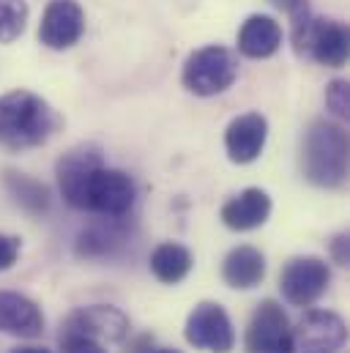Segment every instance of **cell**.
<instances>
[{
	"instance_id": "obj_3",
	"label": "cell",
	"mask_w": 350,
	"mask_h": 353,
	"mask_svg": "<svg viewBox=\"0 0 350 353\" xmlns=\"http://www.w3.org/2000/svg\"><path fill=\"white\" fill-rule=\"evenodd\" d=\"M238 80V58L222 44H205L194 50L181 72L183 88L194 96H219Z\"/></svg>"
},
{
	"instance_id": "obj_24",
	"label": "cell",
	"mask_w": 350,
	"mask_h": 353,
	"mask_svg": "<svg viewBox=\"0 0 350 353\" xmlns=\"http://www.w3.org/2000/svg\"><path fill=\"white\" fill-rule=\"evenodd\" d=\"M61 353H107L99 343L83 337H61Z\"/></svg>"
},
{
	"instance_id": "obj_14",
	"label": "cell",
	"mask_w": 350,
	"mask_h": 353,
	"mask_svg": "<svg viewBox=\"0 0 350 353\" xmlns=\"http://www.w3.org/2000/svg\"><path fill=\"white\" fill-rule=\"evenodd\" d=\"M0 332L11 337H41L44 332V315L41 307L14 290H0Z\"/></svg>"
},
{
	"instance_id": "obj_26",
	"label": "cell",
	"mask_w": 350,
	"mask_h": 353,
	"mask_svg": "<svg viewBox=\"0 0 350 353\" xmlns=\"http://www.w3.org/2000/svg\"><path fill=\"white\" fill-rule=\"evenodd\" d=\"M8 353H52V351H47V348H36V345H22V348H14V351H8Z\"/></svg>"
},
{
	"instance_id": "obj_5",
	"label": "cell",
	"mask_w": 350,
	"mask_h": 353,
	"mask_svg": "<svg viewBox=\"0 0 350 353\" xmlns=\"http://www.w3.org/2000/svg\"><path fill=\"white\" fill-rule=\"evenodd\" d=\"M183 337L192 348L205 353H230L236 348V329L230 315L216 301H200L183 326Z\"/></svg>"
},
{
	"instance_id": "obj_20",
	"label": "cell",
	"mask_w": 350,
	"mask_h": 353,
	"mask_svg": "<svg viewBox=\"0 0 350 353\" xmlns=\"http://www.w3.org/2000/svg\"><path fill=\"white\" fill-rule=\"evenodd\" d=\"M28 14L25 0H0V44H11L25 33Z\"/></svg>"
},
{
	"instance_id": "obj_10",
	"label": "cell",
	"mask_w": 350,
	"mask_h": 353,
	"mask_svg": "<svg viewBox=\"0 0 350 353\" xmlns=\"http://www.w3.org/2000/svg\"><path fill=\"white\" fill-rule=\"evenodd\" d=\"M85 33V11L77 0H50L41 25H39V41L50 50H69L74 47Z\"/></svg>"
},
{
	"instance_id": "obj_7",
	"label": "cell",
	"mask_w": 350,
	"mask_h": 353,
	"mask_svg": "<svg viewBox=\"0 0 350 353\" xmlns=\"http://www.w3.org/2000/svg\"><path fill=\"white\" fill-rule=\"evenodd\" d=\"M329 282H331L329 263L315 255L293 258L279 274L282 299L293 307H312L329 290Z\"/></svg>"
},
{
	"instance_id": "obj_15",
	"label": "cell",
	"mask_w": 350,
	"mask_h": 353,
	"mask_svg": "<svg viewBox=\"0 0 350 353\" xmlns=\"http://www.w3.org/2000/svg\"><path fill=\"white\" fill-rule=\"evenodd\" d=\"M222 222L225 228L236 230V233H247V230H258L268 222L271 216V197L265 189L249 186L244 192H238L236 197H230L222 205Z\"/></svg>"
},
{
	"instance_id": "obj_4",
	"label": "cell",
	"mask_w": 350,
	"mask_h": 353,
	"mask_svg": "<svg viewBox=\"0 0 350 353\" xmlns=\"http://www.w3.org/2000/svg\"><path fill=\"white\" fill-rule=\"evenodd\" d=\"M137 197V186L129 173L115 170V168H96L85 183L83 194V211H96L101 216H123L132 211Z\"/></svg>"
},
{
	"instance_id": "obj_18",
	"label": "cell",
	"mask_w": 350,
	"mask_h": 353,
	"mask_svg": "<svg viewBox=\"0 0 350 353\" xmlns=\"http://www.w3.org/2000/svg\"><path fill=\"white\" fill-rule=\"evenodd\" d=\"M151 274L159 279V282H165V285H178L181 279H186L189 276V271H192V252L183 247V244H175V241H165V244H159L154 252H151Z\"/></svg>"
},
{
	"instance_id": "obj_23",
	"label": "cell",
	"mask_w": 350,
	"mask_h": 353,
	"mask_svg": "<svg viewBox=\"0 0 350 353\" xmlns=\"http://www.w3.org/2000/svg\"><path fill=\"white\" fill-rule=\"evenodd\" d=\"M17 258H19V239L0 233V271L11 268L17 263Z\"/></svg>"
},
{
	"instance_id": "obj_6",
	"label": "cell",
	"mask_w": 350,
	"mask_h": 353,
	"mask_svg": "<svg viewBox=\"0 0 350 353\" xmlns=\"http://www.w3.org/2000/svg\"><path fill=\"white\" fill-rule=\"evenodd\" d=\"M247 353H296L293 348V326L282 304L274 299H265L252 312V321L247 326L244 337Z\"/></svg>"
},
{
	"instance_id": "obj_13",
	"label": "cell",
	"mask_w": 350,
	"mask_h": 353,
	"mask_svg": "<svg viewBox=\"0 0 350 353\" xmlns=\"http://www.w3.org/2000/svg\"><path fill=\"white\" fill-rule=\"evenodd\" d=\"M268 140V121L260 112H244L230 121L225 129V151L227 159L236 165H252L260 159L262 148Z\"/></svg>"
},
{
	"instance_id": "obj_27",
	"label": "cell",
	"mask_w": 350,
	"mask_h": 353,
	"mask_svg": "<svg viewBox=\"0 0 350 353\" xmlns=\"http://www.w3.org/2000/svg\"><path fill=\"white\" fill-rule=\"evenodd\" d=\"M154 353H181V351H175V348H162V351H154Z\"/></svg>"
},
{
	"instance_id": "obj_16",
	"label": "cell",
	"mask_w": 350,
	"mask_h": 353,
	"mask_svg": "<svg viewBox=\"0 0 350 353\" xmlns=\"http://www.w3.org/2000/svg\"><path fill=\"white\" fill-rule=\"evenodd\" d=\"M279 47H282V25L268 14H252L238 30V52L252 61L276 55Z\"/></svg>"
},
{
	"instance_id": "obj_22",
	"label": "cell",
	"mask_w": 350,
	"mask_h": 353,
	"mask_svg": "<svg viewBox=\"0 0 350 353\" xmlns=\"http://www.w3.org/2000/svg\"><path fill=\"white\" fill-rule=\"evenodd\" d=\"M326 107H329L337 118L348 121V115H350V85H348V80H334V83H329V88H326Z\"/></svg>"
},
{
	"instance_id": "obj_12",
	"label": "cell",
	"mask_w": 350,
	"mask_h": 353,
	"mask_svg": "<svg viewBox=\"0 0 350 353\" xmlns=\"http://www.w3.org/2000/svg\"><path fill=\"white\" fill-rule=\"evenodd\" d=\"M348 50L350 36L342 22H337V19H312L301 52H307L320 66L340 69L348 61Z\"/></svg>"
},
{
	"instance_id": "obj_21",
	"label": "cell",
	"mask_w": 350,
	"mask_h": 353,
	"mask_svg": "<svg viewBox=\"0 0 350 353\" xmlns=\"http://www.w3.org/2000/svg\"><path fill=\"white\" fill-rule=\"evenodd\" d=\"M276 8H282L290 19V30H293V44L301 52L307 30L312 25V11H309V0H271Z\"/></svg>"
},
{
	"instance_id": "obj_1",
	"label": "cell",
	"mask_w": 350,
	"mask_h": 353,
	"mask_svg": "<svg viewBox=\"0 0 350 353\" xmlns=\"http://www.w3.org/2000/svg\"><path fill=\"white\" fill-rule=\"evenodd\" d=\"M61 126V115L33 90H8L0 96V145L28 151L44 145Z\"/></svg>"
},
{
	"instance_id": "obj_8",
	"label": "cell",
	"mask_w": 350,
	"mask_h": 353,
	"mask_svg": "<svg viewBox=\"0 0 350 353\" xmlns=\"http://www.w3.org/2000/svg\"><path fill=\"white\" fill-rule=\"evenodd\" d=\"M61 337H83L93 343H121L129 337V318L110 304H90L74 310L61 329Z\"/></svg>"
},
{
	"instance_id": "obj_9",
	"label": "cell",
	"mask_w": 350,
	"mask_h": 353,
	"mask_svg": "<svg viewBox=\"0 0 350 353\" xmlns=\"http://www.w3.org/2000/svg\"><path fill=\"white\" fill-rule=\"evenodd\" d=\"M345 340H348V326L331 310H309L293 326L296 353H340Z\"/></svg>"
},
{
	"instance_id": "obj_2",
	"label": "cell",
	"mask_w": 350,
	"mask_h": 353,
	"mask_svg": "<svg viewBox=\"0 0 350 353\" xmlns=\"http://www.w3.org/2000/svg\"><path fill=\"white\" fill-rule=\"evenodd\" d=\"M301 173L320 189H340L348 181V132L331 121H315L301 140Z\"/></svg>"
},
{
	"instance_id": "obj_19",
	"label": "cell",
	"mask_w": 350,
	"mask_h": 353,
	"mask_svg": "<svg viewBox=\"0 0 350 353\" xmlns=\"http://www.w3.org/2000/svg\"><path fill=\"white\" fill-rule=\"evenodd\" d=\"M3 183L8 189V194L17 200V205H22L30 214H44L50 208V192L44 183H39L36 178L25 176V173H6Z\"/></svg>"
},
{
	"instance_id": "obj_11",
	"label": "cell",
	"mask_w": 350,
	"mask_h": 353,
	"mask_svg": "<svg viewBox=\"0 0 350 353\" xmlns=\"http://www.w3.org/2000/svg\"><path fill=\"white\" fill-rule=\"evenodd\" d=\"M104 165V154L96 143H80L58 162V186L69 205L83 211V194H85L88 176Z\"/></svg>"
},
{
	"instance_id": "obj_17",
	"label": "cell",
	"mask_w": 350,
	"mask_h": 353,
	"mask_svg": "<svg viewBox=\"0 0 350 353\" xmlns=\"http://www.w3.org/2000/svg\"><path fill=\"white\" fill-rule=\"evenodd\" d=\"M262 276H265V255L249 244L230 250L222 263V279L233 290H252L260 285Z\"/></svg>"
},
{
	"instance_id": "obj_25",
	"label": "cell",
	"mask_w": 350,
	"mask_h": 353,
	"mask_svg": "<svg viewBox=\"0 0 350 353\" xmlns=\"http://www.w3.org/2000/svg\"><path fill=\"white\" fill-rule=\"evenodd\" d=\"M331 258L337 265H348L350 263V239L348 233H340L334 241H331Z\"/></svg>"
}]
</instances>
